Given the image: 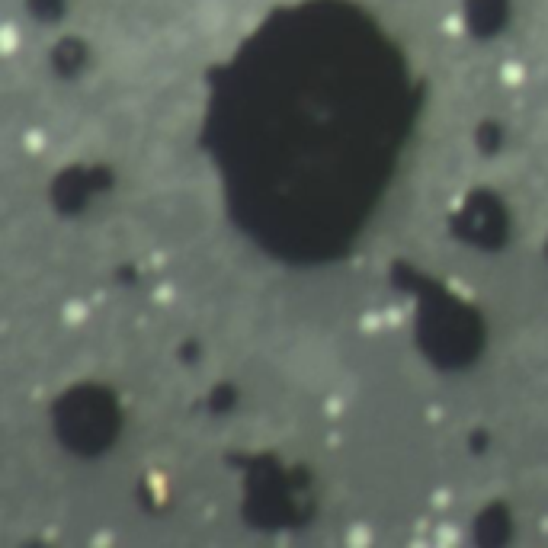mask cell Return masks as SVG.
I'll return each mask as SVG.
<instances>
[{
    "mask_svg": "<svg viewBox=\"0 0 548 548\" xmlns=\"http://www.w3.org/2000/svg\"><path fill=\"white\" fill-rule=\"evenodd\" d=\"M539 129H542V135L548 138V110H545V116H542V125H539Z\"/></svg>",
    "mask_w": 548,
    "mask_h": 548,
    "instance_id": "cell-1",
    "label": "cell"
}]
</instances>
